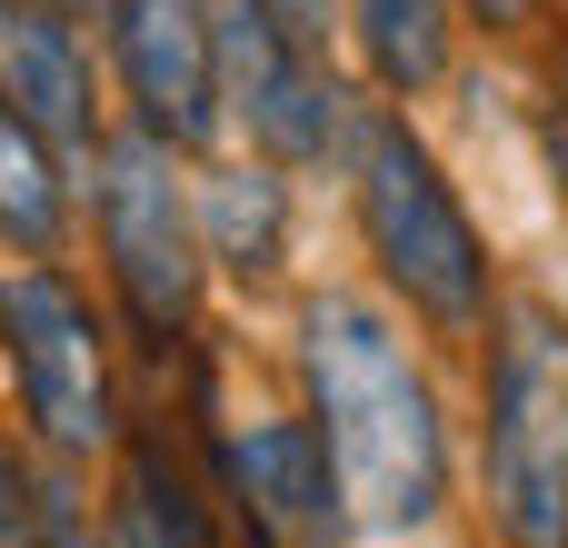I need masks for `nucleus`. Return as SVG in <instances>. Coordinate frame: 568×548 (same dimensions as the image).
Instances as JSON below:
<instances>
[{
  "instance_id": "f257e3e1",
  "label": "nucleus",
  "mask_w": 568,
  "mask_h": 548,
  "mask_svg": "<svg viewBox=\"0 0 568 548\" xmlns=\"http://www.w3.org/2000/svg\"><path fill=\"white\" fill-rule=\"evenodd\" d=\"M300 369H310V429L329 449L349 529H379V539L429 529L449 499V419L399 319L359 290H320L300 319Z\"/></svg>"
},
{
  "instance_id": "f03ea898",
  "label": "nucleus",
  "mask_w": 568,
  "mask_h": 548,
  "mask_svg": "<svg viewBox=\"0 0 568 548\" xmlns=\"http://www.w3.org/2000/svg\"><path fill=\"white\" fill-rule=\"evenodd\" d=\"M349 130V170H359V240L379 260V280L439 329V339H479L499 309V260L469 220V200L449 190V170L429 160V140L399 110H339Z\"/></svg>"
},
{
  "instance_id": "7ed1b4c3",
  "label": "nucleus",
  "mask_w": 568,
  "mask_h": 548,
  "mask_svg": "<svg viewBox=\"0 0 568 548\" xmlns=\"http://www.w3.org/2000/svg\"><path fill=\"white\" fill-rule=\"evenodd\" d=\"M489 529L509 548H568V309L509 290L489 309Z\"/></svg>"
},
{
  "instance_id": "20e7f679",
  "label": "nucleus",
  "mask_w": 568,
  "mask_h": 548,
  "mask_svg": "<svg viewBox=\"0 0 568 548\" xmlns=\"http://www.w3.org/2000/svg\"><path fill=\"white\" fill-rule=\"evenodd\" d=\"M90 200H100V250H110V280H120V300H130V319L150 329V339H170V329H190L200 319V270H210V250H200V210L180 200V180H170V140L160 130H100L90 140Z\"/></svg>"
},
{
  "instance_id": "39448f33",
  "label": "nucleus",
  "mask_w": 568,
  "mask_h": 548,
  "mask_svg": "<svg viewBox=\"0 0 568 548\" xmlns=\"http://www.w3.org/2000/svg\"><path fill=\"white\" fill-rule=\"evenodd\" d=\"M0 339H10V379H20V409L40 429V449L60 459H90L120 439V389H110V339L90 319V300L30 260L0 280Z\"/></svg>"
},
{
  "instance_id": "423d86ee",
  "label": "nucleus",
  "mask_w": 568,
  "mask_h": 548,
  "mask_svg": "<svg viewBox=\"0 0 568 548\" xmlns=\"http://www.w3.org/2000/svg\"><path fill=\"white\" fill-rule=\"evenodd\" d=\"M200 20H210V60H220V110H240L270 160H320L339 140L349 100L310 70V40H290L260 0H200Z\"/></svg>"
},
{
  "instance_id": "0eeeda50",
  "label": "nucleus",
  "mask_w": 568,
  "mask_h": 548,
  "mask_svg": "<svg viewBox=\"0 0 568 548\" xmlns=\"http://www.w3.org/2000/svg\"><path fill=\"white\" fill-rule=\"evenodd\" d=\"M220 489H230L250 548H339L349 539V509H339V479H329V449H320L310 419L230 429L220 439Z\"/></svg>"
},
{
  "instance_id": "6e6552de",
  "label": "nucleus",
  "mask_w": 568,
  "mask_h": 548,
  "mask_svg": "<svg viewBox=\"0 0 568 548\" xmlns=\"http://www.w3.org/2000/svg\"><path fill=\"white\" fill-rule=\"evenodd\" d=\"M110 40H120L140 130H160L170 150H210L220 140V60H210L200 0H110Z\"/></svg>"
},
{
  "instance_id": "1a4fd4ad",
  "label": "nucleus",
  "mask_w": 568,
  "mask_h": 548,
  "mask_svg": "<svg viewBox=\"0 0 568 548\" xmlns=\"http://www.w3.org/2000/svg\"><path fill=\"white\" fill-rule=\"evenodd\" d=\"M0 100H10L40 140H60V150L90 160V140H100L90 60H80V40H70V20H60L50 0H0Z\"/></svg>"
},
{
  "instance_id": "9d476101",
  "label": "nucleus",
  "mask_w": 568,
  "mask_h": 548,
  "mask_svg": "<svg viewBox=\"0 0 568 548\" xmlns=\"http://www.w3.org/2000/svg\"><path fill=\"white\" fill-rule=\"evenodd\" d=\"M100 548H220V519H210L190 459L160 429H130L120 439V479H110V509H100Z\"/></svg>"
},
{
  "instance_id": "9b49d317",
  "label": "nucleus",
  "mask_w": 568,
  "mask_h": 548,
  "mask_svg": "<svg viewBox=\"0 0 568 548\" xmlns=\"http://www.w3.org/2000/svg\"><path fill=\"white\" fill-rule=\"evenodd\" d=\"M200 250L230 270V280H280V260H290V190H280V170H260V160H230V170H210L200 180Z\"/></svg>"
},
{
  "instance_id": "f8f14e48",
  "label": "nucleus",
  "mask_w": 568,
  "mask_h": 548,
  "mask_svg": "<svg viewBox=\"0 0 568 548\" xmlns=\"http://www.w3.org/2000/svg\"><path fill=\"white\" fill-rule=\"evenodd\" d=\"M449 20H459V0H349L359 60L389 100H419L449 80Z\"/></svg>"
},
{
  "instance_id": "ddd939ff",
  "label": "nucleus",
  "mask_w": 568,
  "mask_h": 548,
  "mask_svg": "<svg viewBox=\"0 0 568 548\" xmlns=\"http://www.w3.org/2000/svg\"><path fill=\"white\" fill-rule=\"evenodd\" d=\"M0 240L30 250V260H60V240H70L60 160H50V140H40L10 100H0Z\"/></svg>"
},
{
  "instance_id": "4468645a",
  "label": "nucleus",
  "mask_w": 568,
  "mask_h": 548,
  "mask_svg": "<svg viewBox=\"0 0 568 548\" xmlns=\"http://www.w3.org/2000/svg\"><path fill=\"white\" fill-rule=\"evenodd\" d=\"M0 548H50V509H40V479L20 469V449L0 439Z\"/></svg>"
},
{
  "instance_id": "2eb2a0df",
  "label": "nucleus",
  "mask_w": 568,
  "mask_h": 548,
  "mask_svg": "<svg viewBox=\"0 0 568 548\" xmlns=\"http://www.w3.org/2000/svg\"><path fill=\"white\" fill-rule=\"evenodd\" d=\"M260 10H270L290 40H310V50H320V40H329V10H339V0H260Z\"/></svg>"
},
{
  "instance_id": "dca6fc26",
  "label": "nucleus",
  "mask_w": 568,
  "mask_h": 548,
  "mask_svg": "<svg viewBox=\"0 0 568 548\" xmlns=\"http://www.w3.org/2000/svg\"><path fill=\"white\" fill-rule=\"evenodd\" d=\"M459 10H469V20H489V30H529L549 0H459Z\"/></svg>"
},
{
  "instance_id": "f3484780",
  "label": "nucleus",
  "mask_w": 568,
  "mask_h": 548,
  "mask_svg": "<svg viewBox=\"0 0 568 548\" xmlns=\"http://www.w3.org/2000/svg\"><path fill=\"white\" fill-rule=\"evenodd\" d=\"M50 10H60V20H80V10H110V0H50Z\"/></svg>"
}]
</instances>
